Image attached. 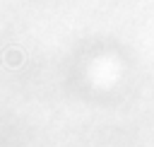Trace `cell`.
<instances>
[{
  "instance_id": "obj_1",
  "label": "cell",
  "mask_w": 154,
  "mask_h": 147,
  "mask_svg": "<svg viewBox=\"0 0 154 147\" xmlns=\"http://www.w3.org/2000/svg\"><path fill=\"white\" fill-rule=\"evenodd\" d=\"M5 63H7V67H19V65L24 63V53H22L19 48H10V51L5 53Z\"/></svg>"
}]
</instances>
